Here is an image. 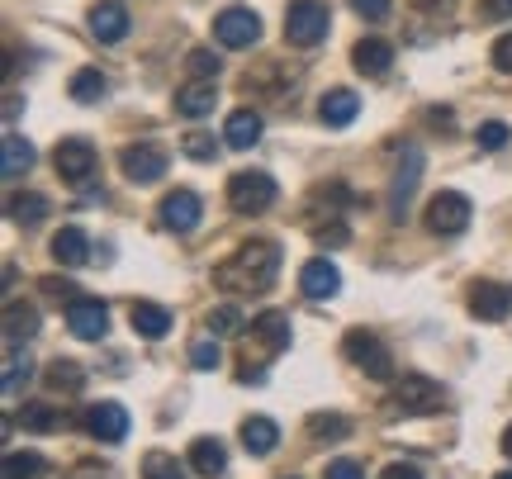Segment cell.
<instances>
[{"label": "cell", "instance_id": "f546056e", "mask_svg": "<svg viewBox=\"0 0 512 479\" xmlns=\"http://www.w3.org/2000/svg\"><path fill=\"white\" fill-rule=\"evenodd\" d=\"M67 91H72L76 105H95L100 95L110 91V81H105V76L95 72V67H81V72L72 76V86H67Z\"/></svg>", "mask_w": 512, "mask_h": 479}, {"label": "cell", "instance_id": "7bdbcfd3", "mask_svg": "<svg viewBox=\"0 0 512 479\" xmlns=\"http://www.w3.org/2000/svg\"><path fill=\"white\" fill-rule=\"evenodd\" d=\"M328 479H366V470H361V461L342 456V461H332V465H328Z\"/></svg>", "mask_w": 512, "mask_h": 479}, {"label": "cell", "instance_id": "ffe728a7", "mask_svg": "<svg viewBox=\"0 0 512 479\" xmlns=\"http://www.w3.org/2000/svg\"><path fill=\"white\" fill-rule=\"evenodd\" d=\"M53 257H57V266H86V261H91V238H86V228H76V223L57 228Z\"/></svg>", "mask_w": 512, "mask_h": 479}, {"label": "cell", "instance_id": "7a4b0ae2", "mask_svg": "<svg viewBox=\"0 0 512 479\" xmlns=\"http://www.w3.org/2000/svg\"><path fill=\"white\" fill-rule=\"evenodd\" d=\"M332 29V5L328 0H290L285 10V38L294 48H318Z\"/></svg>", "mask_w": 512, "mask_h": 479}, {"label": "cell", "instance_id": "1f68e13d", "mask_svg": "<svg viewBox=\"0 0 512 479\" xmlns=\"http://www.w3.org/2000/svg\"><path fill=\"white\" fill-rule=\"evenodd\" d=\"M48 475V461L38 451H10L5 456V479H43Z\"/></svg>", "mask_w": 512, "mask_h": 479}, {"label": "cell", "instance_id": "4fadbf2b", "mask_svg": "<svg viewBox=\"0 0 512 479\" xmlns=\"http://www.w3.org/2000/svg\"><path fill=\"white\" fill-rule=\"evenodd\" d=\"M81 423H86V432H91L95 442H124V437H128V413H124V404H110V399H105V404H91V408H86V418H81Z\"/></svg>", "mask_w": 512, "mask_h": 479}, {"label": "cell", "instance_id": "484cf974", "mask_svg": "<svg viewBox=\"0 0 512 479\" xmlns=\"http://www.w3.org/2000/svg\"><path fill=\"white\" fill-rule=\"evenodd\" d=\"M242 446H247V456H271L280 446V427L271 418H247L242 423Z\"/></svg>", "mask_w": 512, "mask_h": 479}, {"label": "cell", "instance_id": "44dd1931", "mask_svg": "<svg viewBox=\"0 0 512 479\" xmlns=\"http://www.w3.org/2000/svg\"><path fill=\"white\" fill-rule=\"evenodd\" d=\"M128 323H133V332L147 337V342H162L166 332H171V314H166L162 304H152V299H138V304L128 309Z\"/></svg>", "mask_w": 512, "mask_h": 479}, {"label": "cell", "instance_id": "4dcf8cb0", "mask_svg": "<svg viewBox=\"0 0 512 479\" xmlns=\"http://www.w3.org/2000/svg\"><path fill=\"white\" fill-rule=\"evenodd\" d=\"M34 375V361H29V351H19V342L5 347V394H19V385Z\"/></svg>", "mask_w": 512, "mask_h": 479}, {"label": "cell", "instance_id": "5bb4252c", "mask_svg": "<svg viewBox=\"0 0 512 479\" xmlns=\"http://www.w3.org/2000/svg\"><path fill=\"white\" fill-rule=\"evenodd\" d=\"M470 314L484 318V323H503L512 314V290L498 285V280H479L470 290Z\"/></svg>", "mask_w": 512, "mask_h": 479}, {"label": "cell", "instance_id": "f1b7e54d", "mask_svg": "<svg viewBox=\"0 0 512 479\" xmlns=\"http://www.w3.org/2000/svg\"><path fill=\"white\" fill-rule=\"evenodd\" d=\"M43 380H48V389H57V394H81V385H86V370L76 366V361H62V356H57Z\"/></svg>", "mask_w": 512, "mask_h": 479}, {"label": "cell", "instance_id": "30bf717a", "mask_svg": "<svg viewBox=\"0 0 512 479\" xmlns=\"http://www.w3.org/2000/svg\"><path fill=\"white\" fill-rule=\"evenodd\" d=\"M166 148H157V143H128L124 152H119V166H124V176L133 185H157L166 176Z\"/></svg>", "mask_w": 512, "mask_h": 479}, {"label": "cell", "instance_id": "2e32d148", "mask_svg": "<svg viewBox=\"0 0 512 479\" xmlns=\"http://www.w3.org/2000/svg\"><path fill=\"white\" fill-rule=\"evenodd\" d=\"M128 24H133V19H128V10L119 5V0H100V5L91 10V34L100 38V43H124Z\"/></svg>", "mask_w": 512, "mask_h": 479}, {"label": "cell", "instance_id": "f6af8a7d", "mask_svg": "<svg viewBox=\"0 0 512 479\" xmlns=\"http://www.w3.org/2000/svg\"><path fill=\"white\" fill-rule=\"evenodd\" d=\"M479 15L503 24V19H512V0H479Z\"/></svg>", "mask_w": 512, "mask_h": 479}, {"label": "cell", "instance_id": "9a60e30c", "mask_svg": "<svg viewBox=\"0 0 512 479\" xmlns=\"http://www.w3.org/2000/svg\"><path fill=\"white\" fill-rule=\"evenodd\" d=\"M299 290L309 299H332L342 290V271H337L328 257H313V261H304V271H299Z\"/></svg>", "mask_w": 512, "mask_h": 479}, {"label": "cell", "instance_id": "b9f144b4", "mask_svg": "<svg viewBox=\"0 0 512 479\" xmlns=\"http://www.w3.org/2000/svg\"><path fill=\"white\" fill-rule=\"evenodd\" d=\"M351 10H356L361 19H370V24H380V19H389L394 0H351Z\"/></svg>", "mask_w": 512, "mask_h": 479}, {"label": "cell", "instance_id": "60d3db41", "mask_svg": "<svg viewBox=\"0 0 512 479\" xmlns=\"http://www.w3.org/2000/svg\"><path fill=\"white\" fill-rule=\"evenodd\" d=\"M347 238H351V233H347V223H342V219L318 223V228H313V242H318V247H342Z\"/></svg>", "mask_w": 512, "mask_h": 479}, {"label": "cell", "instance_id": "3957f363", "mask_svg": "<svg viewBox=\"0 0 512 479\" xmlns=\"http://www.w3.org/2000/svg\"><path fill=\"white\" fill-rule=\"evenodd\" d=\"M441 408H446V389L422 370H408L394 385V413H403V418H427V413H441Z\"/></svg>", "mask_w": 512, "mask_h": 479}, {"label": "cell", "instance_id": "5b68a950", "mask_svg": "<svg viewBox=\"0 0 512 479\" xmlns=\"http://www.w3.org/2000/svg\"><path fill=\"white\" fill-rule=\"evenodd\" d=\"M228 204L238 214H261L275 204V176L266 171H233L228 176Z\"/></svg>", "mask_w": 512, "mask_h": 479}, {"label": "cell", "instance_id": "d6986e66", "mask_svg": "<svg viewBox=\"0 0 512 479\" xmlns=\"http://www.w3.org/2000/svg\"><path fill=\"white\" fill-rule=\"evenodd\" d=\"M389 62H394V48H389L384 38H361V43L351 48V67L361 76H370V81H380V76L389 72Z\"/></svg>", "mask_w": 512, "mask_h": 479}, {"label": "cell", "instance_id": "cb8c5ba5", "mask_svg": "<svg viewBox=\"0 0 512 479\" xmlns=\"http://www.w3.org/2000/svg\"><path fill=\"white\" fill-rule=\"evenodd\" d=\"M356 114H361L356 91H328V95H323V105H318V119H323L328 129H347Z\"/></svg>", "mask_w": 512, "mask_h": 479}, {"label": "cell", "instance_id": "8fae6325", "mask_svg": "<svg viewBox=\"0 0 512 479\" xmlns=\"http://www.w3.org/2000/svg\"><path fill=\"white\" fill-rule=\"evenodd\" d=\"M67 328H72V337H81V342H105V332H110V309H105L100 299L76 295L72 304H67Z\"/></svg>", "mask_w": 512, "mask_h": 479}, {"label": "cell", "instance_id": "83f0119b", "mask_svg": "<svg viewBox=\"0 0 512 479\" xmlns=\"http://www.w3.org/2000/svg\"><path fill=\"white\" fill-rule=\"evenodd\" d=\"M34 332H38V309L10 299V304H5V342H29Z\"/></svg>", "mask_w": 512, "mask_h": 479}, {"label": "cell", "instance_id": "836d02e7", "mask_svg": "<svg viewBox=\"0 0 512 479\" xmlns=\"http://www.w3.org/2000/svg\"><path fill=\"white\" fill-rule=\"evenodd\" d=\"M309 437H318V442H342V437H351V423L342 413H313Z\"/></svg>", "mask_w": 512, "mask_h": 479}, {"label": "cell", "instance_id": "9c48e42d", "mask_svg": "<svg viewBox=\"0 0 512 479\" xmlns=\"http://www.w3.org/2000/svg\"><path fill=\"white\" fill-rule=\"evenodd\" d=\"M53 166L67 185H86L95 176V166H100V152H95L91 138H62L53 152Z\"/></svg>", "mask_w": 512, "mask_h": 479}, {"label": "cell", "instance_id": "4316f807", "mask_svg": "<svg viewBox=\"0 0 512 479\" xmlns=\"http://www.w3.org/2000/svg\"><path fill=\"white\" fill-rule=\"evenodd\" d=\"M5 214H10V223H19V228H38L43 214H48V200L34 195V190H24V195L15 190V195L5 200Z\"/></svg>", "mask_w": 512, "mask_h": 479}, {"label": "cell", "instance_id": "e0dca14e", "mask_svg": "<svg viewBox=\"0 0 512 479\" xmlns=\"http://www.w3.org/2000/svg\"><path fill=\"white\" fill-rule=\"evenodd\" d=\"M29 166H34V143L19 138L15 129H5V138H0V176L19 181V176H29Z\"/></svg>", "mask_w": 512, "mask_h": 479}, {"label": "cell", "instance_id": "52a82bcc", "mask_svg": "<svg viewBox=\"0 0 512 479\" xmlns=\"http://www.w3.org/2000/svg\"><path fill=\"white\" fill-rule=\"evenodd\" d=\"M342 351H347V361L351 366H361L370 375V380H389L394 375V356H389V347H384L375 332L366 328H356L347 332V342H342Z\"/></svg>", "mask_w": 512, "mask_h": 479}, {"label": "cell", "instance_id": "d4e9b609", "mask_svg": "<svg viewBox=\"0 0 512 479\" xmlns=\"http://www.w3.org/2000/svg\"><path fill=\"white\" fill-rule=\"evenodd\" d=\"M190 470L204 475V479H214V475L228 470V451H223L219 437H200V442L190 446Z\"/></svg>", "mask_w": 512, "mask_h": 479}, {"label": "cell", "instance_id": "ee69618b", "mask_svg": "<svg viewBox=\"0 0 512 479\" xmlns=\"http://www.w3.org/2000/svg\"><path fill=\"white\" fill-rule=\"evenodd\" d=\"M489 57H494V67H498V72L512 76V34L498 38V43H494V53H489Z\"/></svg>", "mask_w": 512, "mask_h": 479}, {"label": "cell", "instance_id": "e575fe53", "mask_svg": "<svg viewBox=\"0 0 512 479\" xmlns=\"http://www.w3.org/2000/svg\"><path fill=\"white\" fill-rule=\"evenodd\" d=\"M143 479H185V461H176L171 451H147Z\"/></svg>", "mask_w": 512, "mask_h": 479}, {"label": "cell", "instance_id": "7402d4cb", "mask_svg": "<svg viewBox=\"0 0 512 479\" xmlns=\"http://www.w3.org/2000/svg\"><path fill=\"white\" fill-rule=\"evenodd\" d=\"M219 105V91H214V81H190L176 91V114L181 119H204V114H214Z\"/></svg>", "mask_w": 512, "mask_h": 479}, {"label": "cell", "instance_id": "277c9868", "mask_svg": "<svg viewBox=\"0 0 512 479\" xmlns=\"http://www.w3.org/2000/svg\"><path fill=\"white\" fill-rule=\"evenodd\" d=\"M422 166H427V157H422L418 143H408L399 157V171H394V181H389V219L403 223L408 219V209H413V195H418L422 185Z\"/></svg>", "mask_w": 512, "mask_h": 479}, {"label": "cell", "instance_id": "6da1fadb", "mask_svg": "<svg viewBox=\"0 0 512 479\" xmlns=\"http://www.w3.org/2000/svg\"><path fill=\"white\" fill-rule=\"evenodd\" d=\"M275 276H280V247L275 242H242L233 257L223 261L214 280L223 290H271Z\"/></svg>", "mask_w": 512, "mask_h": 479}, {"label": "cell", "instance_id": "74e56055", "mask_svg": "<svg viewBox=\"0 0 512 479\" xmlns=\"http://www.w3.org/2000/svg\"><path fill=\"white\" fill-rule=\"evenodd\" d=\"M181 152L190 162H219V143H214V133H185Z\"/></svg>", "mask_w": 512, "mask_h": 479}, {"label": "cell", "instance_id": "d590c367", "mask_svg": "<svg viewBox=\"0 0 512 479\" xmlns=\"http://www.w3.org/2000/svg\"><path fill=\"white\" fill-rule=\"evenodd\" d=\"M508 138H512L508 124H503V119H489V124H479L475 129V148L479 152H498V148H508Z\"/></svg>", "mask_w": 512, "mask_h": 479}, {"label": "cell", "instance_id": "816d5d0a", "mask_svg": "<svg viewBox=\"0 0 512 479\" xmlns=\"http://www.w3.org/2000/svg\"><path fill=\"white\" fill-rule=\"evenodd\" d=\"M285 479H294V475H285Z\"/></svg>", "mask_w": 512, "mask_h": 479}, {"label": "cell", "instance_id": "d6a6232c", "mask_svg": "<svg viewBox=\"0 0 512 479\" xmlns=\"http://www.w3.org/2000/svg\"><path fill=\"white\" fill-rule=\"evenodd\" d=\"M19 423H24V432H57L62 413H57V404H24Z\"/></svg>", "mask_w": 512, "mask_h": 479}, {"label": "cell", "instance_id": "8d00e7d4", "mask_svg": "<svg viewBox=\"0 0 512 479\" xmlns=\"http://www.w3.org/2000/svg\"><path fill=\"white\" fill-rule=\"evenodd\" d=\"M209 332H214V337H238L242 332V309L238 304H219V309L209 314Z\"/></svg>", "mask_w": 512, "mask_h": 479}, {"label": "cell", "instance_id": "ba28073f", "mask_svg": "<svg viewBox=\"0 0 512 479\" xmlns=\"http://www.w3.org/2000/svg\"><path fill=\"white\" fill-rule=\"evenodd\" d=\"M470 200L460 195V190H441V195H432L427 200V228L437 233V238H456V233H465L470 228Z\"/></svg>", "mask_w": 512, "mask_h": 479}, {"label": "cell", "instance_id": "ac0fdd59", "mask_svg": "<svg viewBox=\"0 0 512 479\" xmlns=\"http://www.w3.org/2000/svg\"><path fill=\"white\" fill-rule=\"evenodd\" d=\"M252 337L261 342V351H266V356H280V351L290 347V337H294V332H290V314L266 309V314L252 323Z\"/></svg>", "mask_w": 512, "mask_h": 479}, {"label": "cell", "instance_id": "7c38bea8", "mask_svg": "<svg viewBox=\"0 0 512 479\" xmlns=\"http://www.w3.org/2000/svg\"><path fill=\"white\" fill-rule=\"evenodd\" d=\"M204 219V204L195 190H171L162 200V223L171 228V233H195Z\"/></svg>", "mask_w": 512, "mask_h": 479}, {"label": "cell", "instance_id": "681fc988", "mask_svg": "<svg viewBox=\"0 0 512 479\" xmlns=\"http://www.w3.org/2000/svg\"><path fill=\"white\" fill-rule=\"evenodd\" d=\"M503 456H512V427L503 432Z\"/></svg>", "mask_w": 512, "mask_h": 479}, {"label": "cell", "instance_id": "603a6c76", "mask_svg": "<svg viewBox=\"0 0 512 479\" xmlns=\"http://www.w3.org/2000/svg\"><path fill=\"white\" fill-rule=\"evenodd\" d=\"M223 143L233 152H247L261 143V114L256 110H233L228 114V124H223Z\"/></svg>", "mask_w": 512, "mask_h": 479}, {"label": "cell", "instance_id": "c3c4849f", "mask_svg": "<svg viewBox=\"0 0 512 479\" xmlns=\"http://www.w3.org/2000/svg\"><path fill=\"white\" fill-rule=\"evenodd\" d=\"M413 10H441V5H451V0H408Z\"/></svg>", "mask_w": 512, "mask_h": 479}, {"label": "cell", "instance_id": "7dc6e473", "mask_svg": "<svg viewBox=\"0 0 512 479\" xmlns=\"http://www.w3.org/2000/svg\"><path fill=\"white\" fill-rule=\"evenodd\" d=\"M43 290H48V295H53V299H67V304H72V299H76V285H72V280H57V276H48V280H43Z\"/></svg>", "mask_w": 512, "mask_h": 479}, {"label": "cell", "instance_id": "bcb514c9", "mask_svg": "<svg viewBox=\"0 0 512 479\" xmlns=\"http://www.w3.org/2000/svg\"><path fill=\"white\" fill-rule=\"evenodd\" d=\"M380 479H427L418 470V465H403V461H394V465H384L380 470Z\"/></svg>", "mask_w": 512, "mask_h": 479}, {"label": "cell", "instance_id": "ab89813d", "mask_svg": "<svg viewBox=\"0 0 512 479\" xmlns=\"http://www.w3.org/2000/svg\"><path fill=\"white\" fill-rule=\"evenodd\" d=\"M219 53H209V48H195V53H190V72H195V81H214V76H219Z\"/></svg>", "mask_w": 512, "mask_h": 479}, {"label": "cell", "instance_id": "f907efd6", "mask_svg": "<svg viewBox=\"0 0 512 479\" xmlns=\"http://www.w3.org/2000/svg\"><path fill=\"white\" fill-rule=\"evenodd\" d=\"M494 479H512V470H503V475H494Z\"/></svg>", "mask_w": 512, "mask_h": 479}, {"label": "cell", "instance_id": "8992f818", "mask_svg": "<svg viewBox=\"0 0 512 479\" xmlns=\"http://www.w3.org/2000/svg\"><path fill=\"white\" fill-rule=\"evenodd\" d=\"M214 38H219L223 48H256L261 43V15H256L252 5H228L214 15Z\"/></svg>", "mask_w": 512, "mask_h": 479}, {"label": "cell", "instance_id": "f35d334b", "mask_svg": "<svg viewBox=\"0 0 512 479\" xmlns=\"http://www.w3.org/2000/svg\"><path fill=\"white\" fill-rule=\"evenodd\" d=\"M219 361H223V356H219V337H214V332H209V337H200V342L190 347V366H195V370H214Z\"/></svg>", "mask_w": 512, "mask_h": 479}]
</instances>
